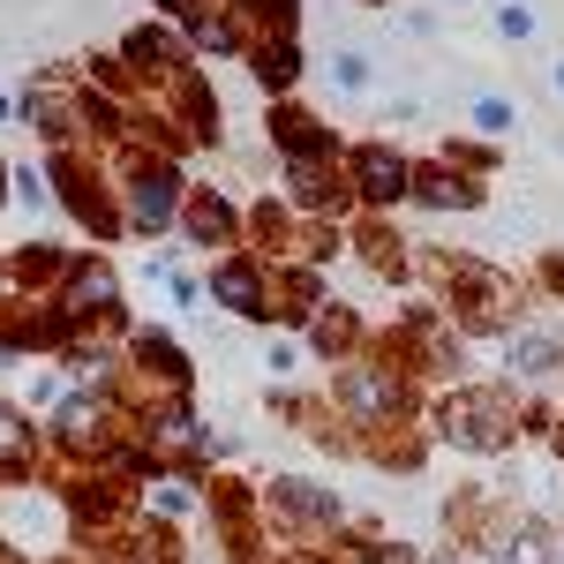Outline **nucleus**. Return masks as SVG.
<instances>
[{
	"instance_id": "2",
	"label": "nucleus",
	"mask_w": 564,
	"mask_h": 564,
	"mask_svg": "<svg viewBox=\"0 0 564 564\" xmlns=\"http://www.w3.org/2000/svg\"><path fill=\"white\" fill-rule=\"evenodd\" d=\"M354 174H361V196H406V166H399V159H391V151H361V159H354Z\"/></svg>"
},
{
	"instance_id": "1",
	"label": "nucleus",
	"mask_w": 564,
	"mask_h": 564,
	"mask_svg": "<svg viewBox=\"0 0 564 564\" xmlns=\"http://www.w3.org/2000/svg\"><path fill=\"white\" fill-rule=\"evenodd\" d=\"M444 422H452L459 444H505L512 436V406H505V391H459L444 406Z\"/></svg>"
}]
</instances>
